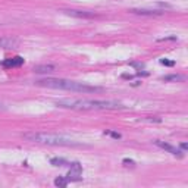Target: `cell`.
<instances>
[{
    "label": "cell",
    "mask_w": 188,
    "mask_h": 188,
    "mask_svg": "<svg viewBox=\"0 0 188 188\" xmlns=\"http://www.w3.org/2000/svg\"><path fill=\"white\" fill-rule=\"evenodd\" d=\"M56 106L63 109H75V110H116L125 109V106L119 101L112 100H78V99H62L56 101Z\"/></svg>",
    "instance_id": "cell-1"
},
{
    "label": "cell",
    "mask_w": 188,
    "mask_h": 188,
    "mask_svg": "<svg viewBox=\"0 0 188 188\" xmlns=\"http://www.w3.org/2000/svg\"><path fill=\"white\" fill-rule=\"evenodd\" d=\"M40 87H49V88H57V90H68V91H75V93H100L103 91L101 87H93L83 83L71 81V79H62V78H46L35 81Z\"/></svg>",
    "instance_id": "cell-2"
},
{
    "label": "cell",
    "mask_w": 188,
    "mask_h": 188,
    "mask_svg": "<svg viewBox=\"0 0 188 188\" xmlns=\"http://www.w3.org/2000/svg\"><path fill=\"white\" fill-rule=\"evenodd\" d=\"M24 138L33 143L40 144H47V145H79V143L74 141L71 138H66L63 135H57V134H47V132H27L24 134Z\"/></svg>",
    "instance_id": "cell-3"
},
{
    "label": "cell",
    "mask_w": 188,
    "mask_h": 188,
    "mask_svg": "<svg viewBox=\"0 0 188 188\" xmlns=\"http://www.w3.org/2000/svg\"><path fill=\"white\" fill-rule=\"evenodd\" d=\"M81 175H83V168H81V165L78 162L71 163V169H69V172H68V175H66L68 181H79L83 178Z\"/></svg>",
    "instance_id": "cell-4"
},
{
    "label": "cell",
    "mask_w": 188,
    "mask_h": 188,
    "mask_svg": "<svg viewBox=\"0 0 188 188\" xmlns=\"http://www.w3.org/2000/svg\"><path fill=\"white\" fill-rule=\"evenodd\" d=\"M153 143H154L157 147L163 149L165 151L171 153L172 156H178V157H182V156H184V153L181 151V150L177 149V147H173V145H172V144H169V143H165V141H160V140H156V141H153Z\"/></svg>",
    "instance_id": "cell-5"
},
{
    "label": "cell",
    "mask_w": 188,
    "mask_h": 188,
    "mask_svg": "<svg viewBox=\"0 0 188 188\" xmlns=\"http://www.w3.org/2000/svg\"><path fill=\"white\" fill-rule=\"evenodd\" d=\"M19 44V40L15 37H2L0 38V47L3 49H15Z\"/></svg>",
    "instance_id": "cell-6"
},
{
    "label": "cell",
    "mask_w": 188,
    "mask_h": 188,
    "mask_svg": "<svg viewBox=\"0 0 188 188\" xmlns=\"http://www.w3.org/2000/svg\"><path fill=\"white\" fill-rule=\"evenodd\" d=\"M131 13H137V15H149V16H157V15H163L165 11H153V9H129Z\"/></svg>",
    "instance_id": "cell-7"
},
{
    "label": "cell",
    "mask_w": 188,
    "mask_h": 188,
    "mask_svg": "<svg viewBox=\"0 0 188 188\" xmlns=\"http://www.w3.org/2000/svg\"><path fill=\"white\" fill-rule=\"evenodd\" d=\"M24 63V59L21 56H15L12 59H6L5 62H2V65L5 68H15V66H21Z\"/></svg>",
    "instance_id": "cell-8"
},
{
    "label": "cell",
    "mask_w": 188,
    "mask_h": 188,
    "mask_svg": "<svg viewBox=\"0 0 188 188\" xmlns=\"http://www.w3.org/2000/svg\"><path fill=\"white\" fill-rule=\"evenodd\" d=\"M55 69V65H37V66L33 68V71L35 74H49V72H53Z\"/></svg>",
    "instance_id": "cell-9"
},
{
    "label": "cell",
    "mask_w": 188,
    "mask_h": 188,
    "mask_svg": "<svg viewBox=\"0 0 188 188\" xmlns=\"http://www.w3.org/2000/svg\"><path fill=\"white\" fill-rule=\"evenodd\" d=\"M68 15L71 16H77V18H93L94 13H90V12H84V11H65Z\"/></svg>",
    "instance_id": "cell-10"
},
{
    "label": "cell",
    "mask_w": 188,
    "mask_h": 188,
    "mask_svg": "<svg viewBox=\"0 0 188 188\" xmlns=\"http://www.w3.org/2000/svg\"><path fill=\"white\" fill-rule=\"evenodd\" d=\"M50 163L53 166H71V162L65 160L62 157H53V159H50Z\"/></svg>",
    "instance_id": "cell-11"
},
{
    "label": "cell",
    "mask_w": 188,
    "mask_h": 188,
    "mask_svg": "<svg viewBox=\"0 0 188 188\" xmlns=\"http://www.w3.org/2000/svg\"><path fill=\"white\" fill-rule=\"evenodd\" d=\"M162 79L163 81H185V77L184 75H166V77H162Z\"/></svg>",
    "instance_id": "cell-12"
},
{
    "label": "cell",
    "mask_w": 188,
    "mask_h": 188,
    "mask_svg": "<svg viewBox=\"0 0 188 188\" xmlns=\"http://www.w3.org/2000/svg\"><path fill=\"white\" fill-rule=\"evenodd\" d=\"M68 182H69V181H68L66 178H63V177H59V178H56V179H55V184L57 185V187H66Z\"/></svg>",
    "instance_id": "cell-13"
},
{
    "label": "cell",
    "mask_w": 188,
    "mask_h": 188,
    "mask_svg": "<svg viewBox=\"0 0 188 188\" xmlns=\"http://www.w3.org/2000/svg\"><path fill=\"white\" fill-rule=\"evenodd\" d=\"M160 63L165 65V66H173V65H175L173 60H168V59H160Z\"/></svg>",
    "instance_id": "cell-14"
},
{
    "label": "cell",
    "mask_w": 188,
    "mask_h": 188,
    "mask_svg": "<svg viewBox=\"0 0 188 188\" xmlns=\"http://www.w3.org/2000/svg\"><path fill=\"white\" fill-rule=\"evenodd\" d=\"M105 134H107V135H112V137H113L115 140H119V138L122 137L121 134H118V132H112V131H105Z\"/></svg>",
    "instance_id": "cell-15"
},
{
    "label": "cell",
    "mask_w": 188,
    "mask_h": 188,
    "mask_svg": "<svg viewBox=\"0 0 188 188\" xmlns=\"http://www.w3.org/2000/svg\"><path fill=\"white\" fill-rule=\"evenodd\" d=\"M123 163H125V165H131V166L135 165V163H134V160H128V159H123Z\"/></svg>",
    "instance_id": "cell-16"
},
{
    "label": "cell",
    "mask_w": 188,
    "mask_h": 188,
    "mask_svg": "<svg viewBox=\"0 0 188 188\" xmlns=\"http://www.w3.org/2000/svg\"><path fill=\"white\" fill-rule=\"evenodd\" d=\"M181 149H182V150H187V149H188V144H187V143H182V144H181Z\"/></svg>",
    "instance_id": "cell-17"
},
{
    "label": "cell",
    "mask_w": 188,
    "mask_h": 188,
    "mask_svg": "<svg viewBox=\"0 0 188 188\" xmlns=\"http://www.w3.org/2000/svg\"><path fill=\"white\" fill-rule=\"evenodd\" d=\"M0 109H5V106H3V103L0 101Z\"/></svg>",
    "instance_id": "cell-18"
}]
</instances>
